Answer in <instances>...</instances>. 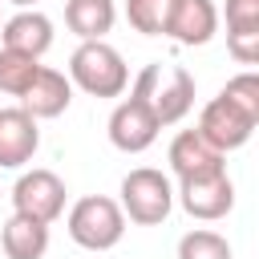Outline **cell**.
Segmentation results:
<instances>
[{"label":"cell","mask_w":259,"mask_h":259,"mask_svg":"<svg viewBox=\"0 0 259 259\" xmlns=\"http://www.w3.org/2000/svg\"><path fill=\"white\" fill-rule=\"evenodd\" d=\"M227 28H259V0H227Z\"/></svg>","instance_id":"21"},{"label":"cell","mask_w":259,"mask_h":259,"mask_svg":"<svg viewBox=\"0 0 259 259\" xmlns=\"http://www.w3.org/2000/svg\"><path fill=\"white\" fill-rule=\"evenodd\" d=\"M166 162L174 170V178H202V174H214V170H227V154H219L198 130H178L170 150H166Z\"/></svg>","instance_id":"8"},{"label":"cell","mask_w":259,"mask_h":259,"mask_svg":"<svg viewBox=\"0 0 259 259\" xmlns=\"http://www.w3.org/2000/svg\"><path fill=\"white\" fill-rule=\"evenodd\" d=\"M0 247H4L8 259H45V251H49V227L12 210V219L0 227Z\"/></svg>","instance_id":"14"},{"label":"cell","mask_w":259,"mask_h":259,"mask_svg":"<svg viewBox=\"0 0 259 259\" xmlns=\"http://www.w3.org/2000/svg\"><path fill=\"white\" fill-rule=\"evenodd\" d=\"M69 85H77L89 97H121L130 85V69L113 45L81 40L69 57Z\"/></svg>","instance_id":"2"},{"label":"cell","mask_w":259,"mask_h":259,"mask_svg":"<svg viewBox=\"0 0 259 259\" xmlns=\"http://www.w3.org/2000/svg\"><path fill=\"white\" fill-rule=\"evenodd\" d=\"M170 8H174V0H125V20L142 36H166Z\"/></svg>","instance_id":"17"},{"label":"cell","mask_w":259,"mask_h":259,"mask_svg":"<svg viewBox=\"0 0 259 259\" xmlns=\"http://www.w3.org/2000/svg\"><path fill=\"white\" fill-rule=\"evenodd\" d=\"M113 20H117L113 0H69L65 4V24L77 40H105Z\"/></svg>","instance_id":"15"},{"label":"cell","mask_w":259,"mask_h":259,"mask_svg":"<svg viewBox=\"0 0 259 259\" xmlns=\"http://www.w3.org/2000/svg\"><path fill=\"white\" fill-rule=\"evenodd\" d=\"M255 117H247L239 105H231L223 93L219 97H210L206 105H202V113H198V134L219 150V154H227V150H239V146H247L251 142V134H255Z\"/></svg>","instance_id":"7"},{"label":"cell","mask_w":259,"mask_h":259,"mask_svg":"<svg viewBox=\"0 0 259 259\" xmlns=\"http://www.w3.org/2000/svg\"><path fill=\"white\" fill-rule=\"evenodd\" d=\"M8 4H16V8H32L36 0H8Z\"/></svg>","instance_id":"22"},{"label":"cell","mask_w":259,"mask_h":259,"mask_svg":"<svg viewBox=\"0 0 259 259\" xmlns=\"http://www.w3.org/2000/svg\"><path fill=\"white\" fill-rule=\"evenodd\" d=\"M121 214L138 227H158L170 219L174 210V186L162 170L154 166H138L121 178V198H117Z\"/></svg>","instance_id":"4"},{"label":"cell","mask_w":259,"mask_h":259,"mask_svg":"<svg viewBox=\"0 0 259 259\" xmlns=\"http://www.w3.org/2000/svg\"><path fill=\"white\" fill-rule=\"evenodd\" d=\"M65 182L53 174V170H45V166H36V170H24L20 178H16V186H12V210L16 214H28V219H36V223H57L61 214H65Z\"/></svg>","instance_id":"5"},{"label":"cell","mask_w":259,"mask_h":259,"mask_svg":"<svg viewBox=\"0 0 259 259\" xmlns=\"http://www.w3.org/2000/svg\"><path fill=\"white\" fill-rule=\"evenodd\" d=\"M0 49L24 53V57H45L53 49V20L36 8H20L16 16H8L0 24Z\"/></svg>","instance_id":"10"},{"label":"cell","mask_w":259,"mask_h":259,"mask_svg":"<svg viewBox=\"0 0 259 259\" xmlns=\"http://www.w3.org/2000/svg\"><path fill=\"white\" fill-rule=\"evenodd\" d=\"M36 73H40V61H36V57L0 49V93H8V97H24V89L32 85Z\"/></svg>","instance_id":"16"},{"label":"cell","mask_w":259,"mask_h":259,"mask_svg":"<svg viewBox=\"0 0 259 259\" xmlns=\"http://www.w3.org/2000/svg\"><path fill=\"white\" fill-rule=\"evenodd\" d=\"M69 101H73L69 77L57 73V69H49V65H40V73L32 77V85H28L24 97H20V109H24L28 117L45 121V117H61V113L69 109Z\"/></svg>","instance_id":"13"},{"label":"cell","mask_w":259,"mask_h":259,"mask_svg":"<svg viewBox=\"0 0 259 259\" xmlns=\"http://www.w3.org/2000/svg\"><path fill=\"white\" fill-rule=\"evenodd\" d=\"M190 105H194V77L182 65H174L166 81H162V73L154 77V85H150V109H154L158 125H178L190 113Z\"/></svg>","instance_id":"12"},{"label":"cell","mask_w":259,"mask_h":259,"mask_svg":"<svg viewBox=\"0 0 259 259\" xmlns=\"http://www.w3.org/2000/svg\"><path fill=\"white\" fill-rule=\"evenodd\" d=\"M227 53L239 65H255L259 61V28H227Z\"/></svg>","instance_id":"20"},{"label":"cell","mask_w":259,"mask_h":259,"mask_svg":"<svg viewBox=\"0 0 259 259\" xmlns=\"http://www.w3.org/2000/svg\"><path fill=\"white\" fill-rule=\"evenodd\" d=\"M40 150L36 117H28L20 105L0 109V170H20Z\"/></svg>","instance_id":"9"},{"label":"cell","mask_w":259,"mask_h":259,"mask_svg":"<svg viewBox=\"0 0 259 259\" xmlns=\"http://www.w3.org/2000/svg\"><path fill=\"white\" fill-rule=\"evenodd\" d=\"M158 73H162L158 61L154 65H142V73L130 85V97H121L113 105V113H109V142L121 154H142V150H150L158 142V130L162 125H158V117L150 109V85H154Z\"/></svg>","instance_id":"1"},{"label":"cell","mask_w":259,"mask_h":259,"mask_svg":"<svg viewBox=\"0 0 259 259\" xmlns=\"http://www.w3.org/2000/svg\"><path fill=\"white\" fill-rule=\"evenodd\" d=\"M178 259H231V243L219 235V231H186L178 239Z\"/></svg>","instance_id":"18"},{"label":"cell","mask_w":259,"mask_h":259,"mask_svg":"<svg viewBox=\"0 0 259 259\" xmlns=\"http://www.w3.org/2000/svg\"><path fill=\"white\" fill-rule=\"evenodd\" d=\"M219 93H223L231 105H239L247 117H255V121H259V73H251V69H247V73L231 77Z\"/></svg>","instance_id":"19"},{"label":"cell","mask_w":259,"mask_h":259,"mask_svg":"<svg viewBox=\"0 0 259 259\" xmlns=\"http://www.w3.org/2000/svg\"><path fill=\"white\" fill-rule=\"evenodd\" d=\"M214 32H219V8H214V0H174L170 20H166V36L170 40L194 49V45H206Z\"/></svg>","instance_id":"11"},{"label":"cell","mask_w":259,"mask_h":259,"mask_svg":"<svg viewBox=\"0 0 259 259\" xmlns=\"http://www.w3.org/2000/svg\"><path fill=\"white\" fill-rule=\"evenodd\" d=\"M174 198L182 202V210L190 219L214 223V219L231 214V206H235V182H231L227 170H214V174H202V178H182Z\"/></svg>","instance_id":"6"},{"label":"cell","mask_w":259,"mask_h":259,"mask_svg":"<svg viewBox=\"0 0 259 259\" xmlns=\"http://www.w3.org/2000/svg\"><path fill=\"white\" fill-rule=\"evenodd\" d=\"M69 239L85 251H109L121 243L125 235V214L117 206V198H105V194H85L69 206Z\"/></svg>","instance_id":"3"}]
</instances>
